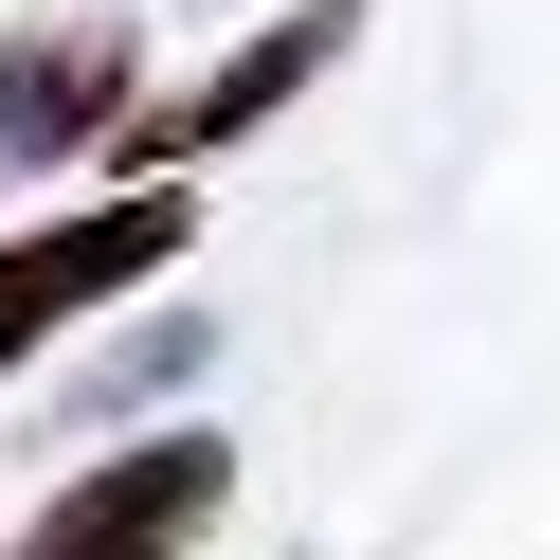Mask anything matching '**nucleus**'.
I'll list each match as a JSON object with an SVG mask.
<instances>
[{
  "label": "nucleus",
  "instance_id": "obj_1",
  "mask_svg": "<svg viewBox=\"0 0 560 560\" xmlns=\"http://www.w3.org/2000/svg\"><path fill=\"white\" fill-rule=\"evenodd\" d=\"M182 235H199V199H182V182H109V199H73V218L0 235V380L37 362L55 326H91V307L163 290V271H182Z\"/></svg>",
  "mask_w": 560,
  "mask_h": 560
},
{
  "label": "nucleus",
  "instance_id": "obj_2",
  "mask_svg": "<svg viewBox=\"0 0 560 560\" xmlns=\"http://www.w3.org/2000/svg\"><path fill=\"white\" fill-rule=\"evenodd\" d=\"M218 506H235V434L163 416V434L55 470V506L19 524V560H199V542H218Z\"/></svg>",
  "mask_w": 560,
  "mask_h": 560
},
{
  "label": "nucleus",
  "instance_id": "obj_3",
  "mask_svg": "<svg viewBox=\"0 0 560 560\" xmlns=\"http://www.w3.org/2000/svg\"><path fill=\"white\" fill-rule=\"evenodd\" d=\"M343 37H362V0H290V19H254V37H235V55H218L199 91L127 109V127H109V163H127V182H182V163H218L235 127H271V109H290V91L326 73Z\"/></svg>",
  "mask_w": 560,
  "mask_h": 560
},
{
  "label": "nucleus",
  "instance_id": "obj_4",
  "mask_svg": "<svg viewBox=\"0 0 560 560\" xmlns=\"http://www.w3.org/2000/svg\"><path fill=\"white\" fill-rule=\"evenodd\" d=\"M127 127V37H91V19H55V37L0 55V182H55L73 145H109Z\"/></svg>",
  "mask_w": 560,
  "mask_h": 560
},
{
  "label": "nucleus",
  "instance_id": "obj_5",
  "mask_svg": "<svg viewBox=\"0 0 560 560\" xmlns=\"http://www.w3.org/2000/svg\"><path fill=\"white\" fill-rule=\"evenodd\" d=\"M199 343H218V326H145V343H109L73 398H91V416H145V398H182V380H199Z\"/></svg>",
  "mask_w": 560,
  "mask_h": 560
}]
</instances>
